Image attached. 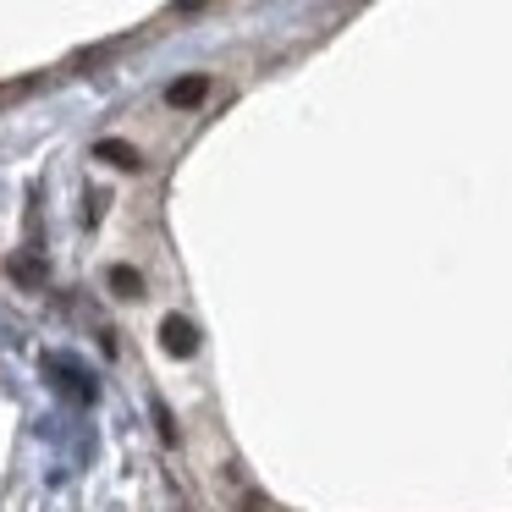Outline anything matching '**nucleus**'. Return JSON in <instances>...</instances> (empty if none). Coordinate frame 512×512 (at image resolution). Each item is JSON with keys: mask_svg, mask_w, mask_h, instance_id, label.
<instances>
[{"mask_svg": "<svg viewBox=\"0 0 512 512\" xmlns=\"http://www.w3.org/2000/svg\"><path fill=\"white\" fill-rule=\"evenodd\" d=\"M160 347H166L171 358H193L199 353V331H193L182 314H166V320H160Z\"/></svg>", "mask_w": 512, "mask_h": 512, "instance_id": "nucleus-1", "label": "nucleus"}, {"mask_svg": "<svg viewBox=\"0 0 512 512\" xmlns=\"http://www.w3.org/2000/svg\"><path fill=\"white\" fill-rule=\"evenodd\" d=\"M210 100V78L204 72H188V78H177L166 89V105H177V111H193V105H204Z\"/></svg>", "mask_w": 512, "mask_h": 512, "instance_id": "nucleus-2", "label": "nucleus"}, {"mask_svg": "<svg viewBox=\"0 0 512 512\" xmlns=\"http://www.w3.org/2000/svg\"><path fill=\"white\" fill-rule=\"evenodd\" d=\"M94 160H105V166H116V171H138V166H144V155H138L133 144H122V138H100V144H94Z\"/></svg>", "mask_w": 512, "mask_h": 512, "instance_id": "nucleus-3", "label": "nucleus"}, {"mask_svg": "<svg viewBox=\"0 0 512 512\" xmlns=\"http://www.w3.org/2000/svg\"><path fill=\"white\" fill-rule=\"evenodd\" d=\"M12 281L17 287H45V259H34V254H12Z\"/></svg>", "mask_w": 512, "mask_h": 512, "instance_id": "nucleus-4", "label": "nucleus"}, {"mask_svg": "<svg viewBox=\"0 0 512 512\" xmlns=\"http://www.w3.org/2000/svg\"><path fill=\"white\" fill-rule=\"evenodd\" d=\"M105 281H111L116 298H144V276H138L133 265H111V276H105Z\"/></svg>", "mask_w": 512, "mask_h": 512, "instance_id": "nucleus-5", "label": "nucleus"}, {"mask_svg": "<svg viewBox=\"0 0 512 512\" xmlns=\"http://www.w3.org/2000/svg\"><path fill=\"white\" fill-rule=\"evenodd\" d=\"M155 424H160V441H166V446H177V424H171V408H166L160 397H155Z\"/></svg>", "mask_w": 512, "mask_h": 512, "instance_id": "nucleus-6", "label": "nucleus"}, {"mask_svg": "<svg viewBox=\"0 0 512 512\" xmlns=\"http://www.w3.org/2000/svg\"><path fill=\"white\" fill-rule=\"evenodd\" d=\"M243 512H265V501H259V496H248V501H243Z\"/></svg>", "mask_w": 512, "mask_h": 512, "instance_id": "nucleus-7", "label": "nucleus"}, {"mask_svg": "<svg viewBox=\"0 0 512 512\" xmlns=\"http://www.w3.org/2000/svg\"><path fill=\"white\" fill-rule=\"evenodd\" d=\"M204 0H177V12H199Z\"/></svg>", "mask_w": 512, "mask_h": 512, "instance_id": "nucleus-8", "label": "nucleus"}]
</instances>
